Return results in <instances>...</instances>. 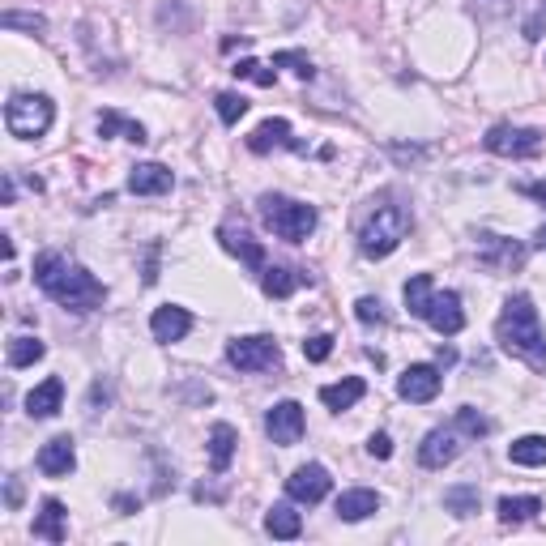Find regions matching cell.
Here are the masks:
<instances>
[{"label":"cell","instance_id":"6da1fadb","mask_svg":"<svg viewBox=\"0 0 546 546\" xmlns=\"http://www.w3.org/2000/svg\"><path fill=\"white\" fill-rule=\"evenodd\" d=\"M35 282L43 286V295H52L60 308H69V312H94V308H103V299H107V286L94 278L86 265H77L60 252L35 256Z\"/></svg>","mask_w":546,"mask_h":546},{"label":"cell","instance_id":"7a4b0ae2","mask_svg":"<svg viewBox=\"0 0 546 546\" xmlns=\"http://www.w3.org/2000/svg\"><path fill=\"white\" fill-rule=\"evenodd\" d=\"M495 342H500L512 359L529 363L534 372H546V333H542L538 308L529 295H512L504 303L500 320H495Z\"/></svg>","mask_w":546,"mask_h":546},{"label":"cell","instance_id":"3957f363","mask_svg":"<svg viewBox=\"0 0 546 546\" xmlns=\"http://www.w3.org/2000/svg\"><path fill=\"white\" fill-rule=\"evenodd\" d=\"M406 235H410V214L401 210L397 201H380L376 210L367 214L363 227H359V252L372 256V261H380V256L397 252Z\"/></svg>","mask_w":546,"mask_h":546},{"label":"cell","instance_id":"277c9868","mask_svg":"<svg viewBox=\"0 0 546 546\" xmlns=\"http://www.w3.org/2000/svg\"><path fill=\"white\" fill-rule=\"evenodd\" d=\"M261 218L265 227L286 239V244H303L312 231H316V210L303 201H291V197H278V192H265L261 197Z\"/></svg>","mask_w":546,"mask_h":546},{"label":"cell","instance_id":"5b68a950","mask_svg":"<svg viewBox=\"0 0 546 546\" xmlns=\"http://www.w3.org/2000/svg\"><path fill=\"white\" fill-rule=\"evenodd\" d=\"M56 120V107L47 94H13V99L5 103V128L18 141H35L43 137L47 128H52Z\"/></svg>","mask_w":546,"mask_h":546},{"label":"cell","instance_id":"8992f818","mask_svg":"<svg viewBox=\"0 0 546 546\" xmlns=\"http://www.w3.org/2000/svg\"><path fill=\"white\" fill-rule=\"evenodd\" d=\"M227 363L239 367V372H269V367L282 363V350L273 337L256 333V337H235L227 346Z\"/></svg>","mask_w":546,"mask_h":546},{"label":"cell","instance_id":"52a82bcc","mask_svg":"<svg viewBox=\"0 0 546 546\" xmlns=\"http://www.w3.org/2000/svg\"><path fill=\"white\" fill-rule=\"evenodd\" d=\"M483 146L491 154H504V158H534L542 150V133L538 128H512V124H495L491 133L483 137Z\"/></svg>","mask_w":546,"mask_h":546},{"label":"cell","instance_id":"ba28073f","mask_svg":"<svg viewBox=\"0 0 546 546\" xmlns=\"http://www.w3.org/2000/svg\"><path fill=\"white\" fill-rule=\"evenodd\" d=\"M478 261H483L491 273H512V269L525 265V244L504 239L495 231H478Z\"/></svg>","mask_w":546,"mask_h":546},{"label":"cell","instance_id":"9c48e42d","mask_svg":"<svg viewBox=\"0 0 546 546\" xmlns=\"http://www.w3.org/2000/svg\"><path fill=\"white\" fill-rule=\"evenodd\" d=\"M303 427H308V419H303V406L299 401H278L269 414H265V431H269V440L273 444H282V448H291L303 440Z\"/></svg>","mask_w":546,"mask_h":546},{"label":"cell","instance_id":"30bf717a","mask_svg":"<svg viewBox=\"0 0 546 546\" xmlns=\"http://www.w3.org/2000/svg\"><path fill=\"white\" fill-rule=\"evenodd\" d=\"M329 487H333V478H329L325 465H316V461L299 465V470L286 478V495H291L295 504H320L329 495Z\"/></svg>","mask_w":546,"mask_h":546},{"label":"cell","instance_id":"8fae6325","mask_svg":"<svg viewBox=\"0 0 546 546\" xmlns=\"http://www.w3.org/2000/svg\"><path fill=\"white\" fill-rule=\"evenodd\" d=\"M440 384H444V376H440V367H431V363H414V367H406L401 372V380H397V393L406 397V401H431L440 393Z\"/></svg>","mask_w":546,"mask_h":546},{"label":"cell","instance_id":"7c38bea8","mask_svg":"<svg viewBox=\"0 0 546 546\" xmlns=\"http://www.w3.org/2000/svg\"><path fill=\"white\" fill-rule=\"evenodd\" d=\"M461 453V436L453 427H436V431H427L423 444H419V461L427 465V470H444L448 461H457Z\"/></svg>","mask_w":546,"mask_h":546},{"label":"cell","instance_id":"4fadbf2b","mask_svg":"<svg viewBox=\"0 0 546 546\" xmlns=\"http://www.w3.org/2000/svg\"><path fill=\"white\" fill-rule=\"evenodd\" d=\"M427 325L444 333V337H457L465 329V312H461V295L457 291H436L431 299V312H427Z\"/></svg>","mask_w":546,"mask_h":546},{"label":"cell","instance_id":"5bb4252c","mask_svg":"<svg viewBox=\"0 0 546 546\" xmlns=\"http://www.w3.org/2000/svg\"><path fill=\"white\" fill-rule=\"evenodd\" d=\"M218 239H222V248H227L231 256H239V261H244V269H252V273L265 269V248L256 244V239H252L244 227L227 222V227H218Z\"/></svg>","mask_w":546,"mask_h":546},{"label":"cell","instance_id":"9a60e30c","mask_svg":"<svg viewBox=\"0 0 546 546\" xmlns=\"http://www.w3.org/2000/svg\"><path fill=\"white\" fill-rule=\"evenodd\" d=\"M171 188H175V175L163 163H137L128 171V192L133 197H163Z\"/></svg>","mask_w":546,"mask_h":546},{"label":"cell","instance_id":"2e32d148","mask_svg":"<svg viewBox=\"0 0 546 546\" xmlns=\"http://www.w3.org/2000/svg\"><path fill=\"white\" fill-rule=\"evenodd\" d=\"M308 150L303 141L291 137V124L286 120H265V124H256L252 128V137H248V150L252 154H269V150Z\"/></svg>","mask_w":546,"mask_h":546},{"label":"cell","instance_id":"e0dca14e","mask_svg":"<svg viewBox=\"0 0 546 546\" xmlns=\"http://www.w3.org/2000/svg\"><path fill=\"white\" fill-rule=\"evenodd\" d=\"M73 465H77V448L69 436H56V440H47L39 448V470L47 478H69L73 474Z\"/></svg>","mask_w":546,"mask_h":546},{"label":"cell","instance_id":"ac0fdd59","mask_svg":"<svg viewBox=\"0 0 546 546\" xmlns=\"http://www.w3.org/2000/svg\"><path fill=\"white\" fill-rule=\"evenodd\" d=\"M60 406H64V380L60 376H47L43 384H35V389L26 393L30 419H52V414H60Z\"/></svg>","mask_w":546,"mask_h":546},{"label":"cell","instance_id":"d6986e66","mask_svg":"<svg viewBox=\"0 0 546 546\" xmlns=\"http://www.w3.org/2000/svg\"><path fill=\"white\" fill-rule=\"evenodd\" d=\"M188 329H192V316H188V308H175V303H167V308H158L150 316L154 342H184Z\"/></svg>","mask_w":546,"mask_h":546},{"label":"cell","instance_id":"ffe728a7","mask_svg":"<svg viewBox=\"0 0 546 546\" xmlns=\"http://www.w3.org/2000/svg\"><path fill=\"white\" fill-rule=\"evenodd\" d=\"M303 282L312 286V273H299V269H286V265H265L261 269V291L269 299H291Z\"/></svg>","mask_w":546,"mask_h":546},{"label":"cell","instance_id":"44dd1931","mask_svg":"<svg viewBox=\"0 0 546 546\" xmlns=\"http://www.w3.org/2000/svg\"><path fill=\"white\" fill-rule=\"evenodd\" d=\"M376 508H380V495L367 491V487H350V491L337 495V517L342 521H363V517H372Z\"/></svg>","mask_w":546,"mask_h":546},{"label":"cell","instance_id":"7402d4cb","mask_svg":"<svg viewBox=\"0 0 546 546\" xmlns=\"http://www.w3.org/2000/svg\"><path fill=\"white\" fill-rule=\"evenodd\" d=\"M64 521H69V508H64L60 500H43V512L35 517V538H43V542H64V538H69Z\"/></svg>","mask_w":546,"mask_h":546},{"label":"cell","instance_id":"603a6c76","mask_svg":"<svg viewBox=\"0 0 546 546\" xmlns=\"http://www.w3.org/2000/svg\"><path fill=\"white\" fill-rule=\"evenodd\" d=\"M235 444H239V436H235L231 423H218V427L210 431V465H214V474H227V470H231Z\"/></svg>","mask_w":546,"mask_h":546},{"label":"cell","instance_id":"cb8c5ba5","mask_svg":"<svg viewBox=\"0 0 546 546\" xmlns=\"http://www.w3.org/2000/svg\"><path fill=\"white\" fill-rule=\"evenodd\" d=\"M363 393H367V384L359 376H350L342 384H325V389H320V401H325L329 410H350L355 401H363Z\"/></svg>","mask_w":546,"mask_h":546},{"label":"cell","instance_id":"d4e9b609","mask_svg":"<svg viewBox=\"0 0 546 546\" xmlns=\"http://www.w3.org/2000/svg\"><path fill=\"white\" fill-rule=\"evenodd\" d=\"M431 299H436V282H431V273H414V278L406 282V308H410V316L427 320Z\"/></svg>","mask_w":546,"mask_h":546},{"label":"cell","instance_id":"484cf974","mask_svg":"<svg viewBox=\"0 0 546 546\" xmlns=\"http://www.w3.org/2000/svg\"><path fill=\"white\" fill-rule=\"evenodd\" d=\"M538 512H542V500H538V495H504V500H500V521H504V525L534 521Z\"/></svg>","mask_w":546,"mask_h":546},{"label":"cell","instance_id":"4316f807","mask_svg":"<svg viewBox=\"0 0 546 546\" xmlns=\"http://www.w3.org/2000/svg\"><path fill=\"white\" fill-rule=\"evenodd\" d=\"M508 461L512 465H525V470H534V465H546V436H521L508 444Z\"/></svg>","mask_w":546,"mask_h":546},{"label":"cell","instance_id":"83f0119b","mask_svg":"<svg viewBox=\"0 0 546 546\" xmlns=\"http://www.w3.org/2000/svg\"><path fill=\"white\" fill-rule=\"evenodd\" d=\"M265 529H269L273 538H286V542H291V538L303 534V521H299V512H295L291 504H273L269 517H265Z\"/></svg>","mask_w":546,"mask_h":546},{"label":"cell","instance_id":"f1b7e54d","mask_svg":"<svg viewBox=\"0 0 546 546\" xmlns=\"http://www.w3.org/2000/svg\"><path fill=\"white\" fill-rule=\"evenodd\" d=\"M99 133H103V137L124 133V141H137V146H141V141H150V137H146V128H141L137 120H124L120 111H103V116H99Z\"/></svg>","mask_w":546,"mask_h":546},{"label":"cell","instance_id":"f546056e","mask_svg":"<svg viewBox=\"0 0 546 546\" xmlns=\"http://www.w3.org/2000/svg\"><path fill=\"white\" fill-rule=\"evenodd\" d=\"M478 504H483L478 487H448V491H444V508L453 512V517H474Z\"/></svg>","mask_w":546,"mask_h":546},{"label":"cell","instance_id":"4dcf8cb0","mask_svg":"<svg viewBox=\"0 0 546 546\" xmlns=\"http://www.w3.org/2000/svg\"><path fill=\"white\" fill-rule=\"evenodd\" d=\"M43 355H47V346L39 342V337H13L9 342V367H30Z\"/></svg>","mask_w":546,"mask_h":546},{"label":"cell","instance_id":"1f68e13d","mask_svg":"<svg viewBox=\"0 0 546 546\" xmlns=\"http://www.w3.org/2000/svg\"><path fill=\"white\" fill-rule=\"evenodd\" d=\"M214 107H218V120L222 124H239V120H244L248 116V99H244V94H231V90H222L218 94V99H214Z\"/></svg>","mask_w":546,"mask_h":546},{"label":"cell","instance_id":"d6a6232c","mask_svg":"<svg viewBox=\"0 0 546 546\" xmlns=\"http://www.w3.org/2000/svg\"><path fill=\"white\" fill-rule=\"evenodd\" d=\"M457 431H465L470 440H483V436H491V419L483 410H474V406H461L457 410Z\"/></svg>","mask_w":546,"mask_h":546},{"label":"cell","instance_id":"836d02e7","mask_svg":"<svg viewBox=\"0 0 546 546\" xmlns=\"http://www.w3.org/2000/svg\"><path fill=\"white\" fill-rule=\"evenodd\" d=\"M231 73H235V77H248V82H256V86H273V82H278V77H273V69H265V64H256V60H239Z\"/></svg>","mask_w":546,"mask_h":546},{"label":"cell","instance_id":"e575fe53","mask_svg":"<svg viewBox=\"0 0 546 546\" xmlns=\"http://www.w3.org/2000/svg\"><path fill=\"white\" fill-rule=\"evenodd\" d=\"M273 64H282V69H291L295 77H303V82H308V77L316 73V69H312V60L303 56V52H278V56H273Z\"/></svg>","mask_w":546,"mask_h":546},{"label":"cell","instance_id":"d590c367","mask_svg":"<svg viewBox=\"0 0 546 546\" xmlns=\"http://www.w3.org/2000/svg\"><path fill=\"white\" fill-rule=\"evenodd\" d=\"M303 355H308V363H325V359L333 355V337H329V333L308 337V342H303Z\"/></svg>","mask_w":546,"mask_h":546},{"label":"cell","instance_id":"8d00e7d4","mask_svg":"<svg viewBox=\"0 0 546 546\" xmlns=\"http://www.w3.org/2000/svg\"><path fill=\"white\" fill-rule=\"evenodd\" d=\"M355 316L363 320V325H384V303L372 299V295H363V299L355 303Z\"/></svg>","mask_w":546,"mask_h":546},{"label":"cell","instance_id":"74e56055","mask_svg":"<svg viewBox=\"0 0 546 546\" xmlns=\"http://www.w3.org/2000/svg\"><path fill=\"white\" fill-rule=\"evenodd\" d=\"M0 26L5 30H47V22L39 18V13H5Z\"/></svg>","mask_w":546,"mask_h":546},{"label":"cell","instance_id":"f35d334b","mask_svg":"<svg viewBox=\"0 0 546 546\" xmlns=\"http://www.w3.org/2000/svg\"><path fill=\"white\" fill-rule=\"evenodd\" d=\"M542 30H546V0H538V5H534V18L525 22V39H529V43H538V39H542Z\"/></svg>","mask_w":546,"mask_h":546},{"label":"cell","instance_id":"ab89813d","mask_svg":"<svg viewBox=\"0 0 546 546\" xmlns=\"http://www.w3.org/2000/svg\"><path fill=\"white\" fill-rule=\"evenodd\" d=\"M367 453H372V457H393V440L389 436H384V431H380V436H372V440H367Z\"/></svg>","mask_w":546,"mask_h":546},{"label":"cell","instance_id":"60d3db41","mask_svg":"<svg viewBox=\"0 0 546 546\" xmlns=\"http://www.w3.org/2000/svg\"><path fill=\"white\" fill-rule=\"evenodd\" d=\"M517 192H521V197H534V201L546 205V180H538V184H517Z\"/></svg>","mask_w":546,"mask_h":546},{"label":"cell","instance_id":"b9f144b4","mask_svg":"<svg viewBox=\"0 0 546 546\" xmlns=\"http://www.w3.org/2000/svg\"><path fill=\"white\" fill-rule=\"evenodd\" d=\"M5 504H9V508L22 504V483H18V478H9V483H5Z\"/></svg>","mask_w":546,"mask_h":546},{"label":"cell","instance_id":"7bdbcfd3","mask_svg":"<svg viewBox=\"0 0 546 546\" xmlns=\"http://www.w3.org/2000/svg\"><path fill=\"white\" fill-rule=\"evenodd\" d=\"M99 401L107 406V389H103V380H99V384H94V389H90V414H99Z\"/></svg>","mask_w":546,"mask_h":546},{"label":"cell","instance_id":"ee69618b","mask_svg":"<svg viewBox=\"0 0 546 546\" xmlns=\"http://www.w3.org/2000/svg\"><path fill=\"white\" fill-rule=\"evenodd\" d=\"M393 154L401 158V163H414V158H423V150H419V146H410V150H406V146H393Z\"/></svg>","mask_w":546,"mask_h":546},{"label":"cell","instance_id":"f6af8a7d","mask_svg":"<svg viewBox=\"0 0 546 546\" xmlns=\"http://www.w3.org/2000/svg\"><path fill=\"white\" fill-rule=\"evenodd\" d=\"M116 508H120V512H133V508H141V500H133V495H120Z\"/></svg>","mask_w":546,"mask_h":546},{"label":"cell","instance_id":"bcb514c9","mask_svg":"<svg viewBox=\"0 0 546 546\" xmlns=\"http://www.w3.org/2000/svg\"><path fill=\"white\" fill-rule=\"evenodd\" d=\"M0 197H5V205H13V197H18V188H13V175H5V192H0Z\"/></svg>","mask_w":546,"mask_h":546},{"label":"cell","instance_id":"7dc6e473","mask_svg":"<svg viewBox=\"0 0 546 546\" xmlns=\"http://www.w3.org/2000/svg\"><path fill=\"white\" fill-rule=\"evenodd\" d=\"M534 248H542V252H546V222H542L538 235H534Z\"/></svg>","mask_w":546,"mask_h":546}]
</instances>
